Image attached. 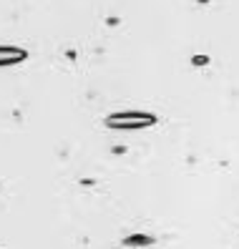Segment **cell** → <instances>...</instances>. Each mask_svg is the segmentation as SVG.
<instances>
[{"mask_svg":"<svg viewBox=\"0 0 239 249\" xmlns=\"http://www.w3.org/2000/svg\"><path fill=\"white\" fill-rule=\"evenodd\" d=\"M28 53L23 48H13V46H0V68H8V66H16L20 61H25Z\"/></svg>","mask_w":239,"mask_h":249,"instance_id":"obj_2","label":"cell"},{"mask_svg":"<svg viewBox=\"0 0 239 249\" xmlns=\"http://www.w3.org/2000/svg\"><path fill=\"white\" fill-rule=\"evenodd\" d=\"M156 124V116L151 113H144V111H124V113H113L106 119L109 128L116 131H133V128H146V126H154Z\"/></svg>","mask_w":239,"mask_h":249,"instance_id":"obj_1","label":"cell"}]
</instances>
